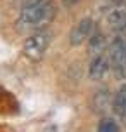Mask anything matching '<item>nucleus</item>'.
I'll return each mask as SVG.
<instances>
[{
    "mask_svg": "<svg viewBox=\"0 0 126 132\" xmlns=\"http://www.w3.org/2000/svg\"><path fill=\"white\" fill-rule=\"evenodd\" d=\"M54 5L52 2L43 0L35 5H26L21 9L19 19H17V28L19 30H31V28H41L54 18Z\"/></svg>",
    "mask_w": 126,
    "mask_h": 132,
    "instance_id": "obj_1",
    "label": "nucleus"
},
{
    "mask_svg": "<svg viewBox=\"0 0 126 132\" xmlns=\"http://www.w3.org/2000/svg\"><path fill=\"white\" fill-rule=\"evenodd\" d=\"M109 63L114 77L126 80V35L118 33L109 45Z\"/></svg>",
    "mask_w": 126,
    "mask_h": 132,
    "instance_id": "obj_2",
    "label": "nucleus"
},
{
    "mask_svg": "<svg viewBox=\"0 0 126 132\" xmlns=\"http://www.w3.org/2000/svg\"><path fill=\"white\" fill-rule=\"evenodd\" d=\"M50 42H52V33L47 28H40L36 33H33L31 37L26 38V42H24V54L33 61L41 59L45 56Z\"/></svg>",
    "mask_w": 126,
    "mask_h": 132,
    "instance_id": "obj_3",
    "label": "nucleus"
},
{
    "mask_svg": "<svg viewBox=\"0 0 126 132\" xmlns=\"http://www.w3.org/2000/svg\"><path fill=\"white\" fill-rule=\"evenodd\" d=\"M106 21L109 24V28L118 33L126 30V2L124 0H116L112 5L109 7V11L106 14Z\"/></svg>",
    "mask_w": 126,
    "mask_h": 132,
    "instance_id": "obj_4",
    "label": "nucleus"
},
{
    "mask_svg": "<svg viewBox=\"0 0 126 132\" xmlns=\"http://www.w3.org/2000/svg\"><path fill=\"white\" fill-rule=\"evenodd\" d=\"M93 33V21L92 18H83L81 21L76 23V26L71 30V35H69V42H71V45L78 47L81 45L83 42L92 37Z\"/></svg>",
    "mask_w": 126,
    "mask_h": 132,
    "instance_id": "obj_5",
    "label": "nucleus"
},
{
    "mask_svg": "<svg viewBox=\"0 0 126 132\" xmlns=\"http://www.w3.org/2000/svg\"><path fill=\"white\" fill-rule=\"evenodd\" d=\"M111 68V63H109V57L104 56V54H97L93 56L92 61H90V66H88V77L92 80H102L107 75Z\"/></svg>",
    "mask_w": 126,
    "mask_h": 132,
    "instance_id": "obj_6",
    "label": "nucleus"
},
{
    "mask_svg": "<svg viewBox=\"0 0 126 132\" xmlns=\"http://www.w3.org/2000/svg\"><path fill=\"white\" fill-rule=\"evenodd\" d=\"M112 111L121 117V118H124L126 117V84L118 89V92L114 94L112 97Z\"/></svg>",
    "mask_w": 126,
    "mask_h": 132,
    "instance_id": "obj_7",
    "label": "nucleus"
},
{
    "mask_svg": "<svg viewBox=\"0 0 126 132\" xmlns=\"http://www.w3.org/2000/svg\"><path fill=\"white\" fill-rule=\"evenodd\" d=\"M107 42H106V37H104V33L99 31V30H95L92 33V37L88 38V51L90 54L93 56H97V54H102V51L106 49Z\"/></svg>",
    "mask_w": 126,
    "mask_h": 132,
    "instance_id": "obj_8",
    "label": "nucleus"
},
{
    "mask_svg": "<svg viewBox=\"0 0 126 132\" xmlns=\"http://www.w3.org/2000/svg\"><path fill=\"white\" fill-rule=\"evenodd\" d=\"M97 132H119V125H118V122H116L114 118L106 117V118L100 120Z\"/></svg>",
    "mask_w": 126,
    "mask_h": 132,
    "instance_id": "obj_9",
    "label": "nucleus"
},
{
    "mask_svg": "<svg viewBox=\"0 0 126 132\" xmlns=\"http://www.w3.org/2000/svg\"><path fill=\"white\" fill-rule=\"evenodd\" d=\"M80 0H62V4H64V7H73V5H76Z\"/></svg>",
    "mask_w": 126,
    "mask_h": 132,
    "instance_id": "obj_10",
    "label": "nucleus"
},
{
    "mask_svg": "<svg viewBox=\"0 0 126 132\" xmlns=\"http://www.w3.org/2000/svg\"><path fill=\"white\" fill-rule=\"evenodd\" d=\"M40 2H43V0H24L23 7H26V5H35V4H40Z\"/></svg>",
    "mask_w": 126,
    "mask_h": 132,
    "instance_id": "obj_11",
    "label": "nucleus"
},
{
    "mask_svg": "<svg viewBox=\"0 0 126 132\" xmlns=\"http://www.w3.org/2000/svg\"><path fill=\"white\" fill-rule=\"evenodd\" d=\"M124 120H126V117H124Z\"/></svg>",
    "mask_w": 126,
    "mask_h": 132,
    "instance_id": "obj_12",
    "label": "nucleus"
}]
</instances>
